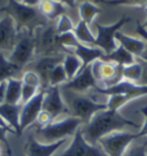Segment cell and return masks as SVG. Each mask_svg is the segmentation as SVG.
I'll return each mask as SVG.
<instances>
[{
	"label": "cell",
	"instance_id": "obj_33",
	"mask_svg": "<svg viewBox=\"0 0 147 156\" xmlns=\"http://www.w3.org/2000/svg\"><path fill=\"white\" fill-rule=\"evenodd\" d=\"M127 101H130L125 95L122 94H114L108 97L107 101V108L108 109H112V110H118L121 107H123Z\"/></svg>",
	"mask_w": 147,
	"mask_h": 156
},
{
	"label": "cell",
	"instance_id": "obj_7",
	"mask_svg": "<svg viewBox=\"0 0 147 156\" xmlns=\"http://www.w3.org/2000/svg\"><path fill=\"white\" fill-rule=\"evenodd\" d=\"M136 139H139L137 133L118 131L101 138L98 141V145L102 148L107 156H123L129 145Z\"/></svg>",
	"mask_w": 147,
	"mask_h": 156
},
{
	"label": "cell",
	"instance_id": "obj_5",
	"mask_svg": "<svg viewBox=\"0 0 147 156\" xmlns=\"http://www.w3.org/2000/svg\"><path fill=\"white\" fill-rule=\"evenodd\" d=\"M34 36L37 58L67 53L59 43V34L56 32L55 25L47 24L38 28L34 32Z\"/></svg>",
	"mask_w": 147,
	"mask_h": 156
},
{
	"label": "cell",
	"instance_id": "obj_19",
	"mask_svg": "<svg viewBox=\"0 0 147 156\" xmlns=\"http://www.w3.org/2000/svg\"><path fill=\"white\" fill-rule=\"evenodd\" d=\"M74 54H76L83 62V67L90 66L95 60H101L105 55L101 48L95 47V46H88V45L79 44L76 48L73 51Z\"/></svg>",
	"mask_w": 147,
	"mask_h": 156
},
{
	"label": "cell",
	"instance_id": "obj_6",
	"mask_svg": "<svg viewBox=\"0 0 147 156\" xmlns=\"http://www.w3.org/2000/svg\"><path fill=\"white\" fill-rule=\"evenodd\" d=\"M36 56V43L34 36L32 32L27 30L19 31V38L16 44L7 55L10 62L16 64L17 67L24 69L28 64H30L34 60Z\"/></svg>",
	"mask_w": 147,
	"mask_h": 156
},
{
	"label": "cell",
	"instance_id": "obj_48",
	"mask_svg": "<svg viewBox=\"0 0 147 156\" xmlns=\"http://www.w3.org/2000/svg\"><path fill=\"white\" fill-rule=\"evenodd\" d=\"M4 145H1L0 144V156H4Z\"/></svg>",
	"mask_w": 147,
	"mask_h": 156
},
{
	"label": "cell",
	"instance_id": "obj_12",
	"mask_svg": "<svg viewBox=\"0 0 147 156\" xmlns=\"http://www.w3.org/2000/svg\"><path fill=\"white\" fill-rule=\"evenodd\" d=\"M94 91H97L100 94H103L106 97H110L114 94H122L129 99V100H132L134 98L142 97V95H146L147 94V86L145 85H139L137 83H132V82H129L123 79L122 82H120L118 84L110 86V87H97L93 88Z\"/></svg>",
	"mask_w": 147,
	"mask_h": 156
},
{
	"label": "cell",
	"instance_id": "obj_40",
	"mask_svg": "<svg viewBox=\"0 0 147 156\" xmlns=\"http://www.w3.org/2000/svg\"><path fill=\"white\" fill-rule=\"evenodd\" d=\"M140 112H142V115L145 116V123H144V125L142 126V129H140V130H139V132L137 133L139 138L147 136V106L142 107V109H140Z\"/></svg>",
	"mask_w": 147,
	"mask_h": 156
},
{
	"label": "cell",
	"instance_id": "obj_15",
	"mask_svg": "<svg viewBox=\"0 0 147 156\" xmlns=\"http://www.w3.org/2000/svg\"><path fill=\"white\" fill-rule=\"evenodd\" d=\"M97 86H99V84L92 75L91 66H86V67L82 68V70L77 73L76 77L73 78L71 80H68L60 87L70 90V91L77 93H86Z\"/></svg>",
	"mask_w": 147,
	"mask_h": 156
},
{
	"label": "cell",
	"instance_id": "obj_16",
	"mask_svg": "<svg viewBox=\"0 0 147 156\" xmlns=\"http://www.w3.org/2000/svg\"><path fill=\"white\" fill-rule=\"evenodd\" d=\"M68 142V139H63L54 144H41L36 140L32 134L28 136L27 141V155L28 156H53L61 147Z\"/></svg>",
	"mask_w": 147,
	"mask_h": 156
},
{
	"label": "cell",
	"instance_id": "obj_2",
	"mask_svg": "<svg viewBox=\"0 0 147 156\" xmlns=\"http://www.w3.org/2000/svg\"><path fill=\"white\" fill-rule=\"evenodd\" d=\"M62 99L69 110V116L79 118L84 124H88L94 114L107 109L106 103H98L88 94L77 93L60 87Z\"/></svg>",
	"mask_w": 147,
	"mask_h": 156
},
{
	"label": "cell",
	"instance_id": "obj_41",
	"mask_svg": "<svg viewBox=\"0 0 147 156\" xmlns=\"http://www.w3.org/2000/svg\"><path fill=\"white\" fill-rule=\"evenodd\" d=\"M136 31H137V34L140 36V38H142L145 43H147V29H145V28L142 27V24H139V23H138L137 28H136Z\"/></svg>",
	"mask_w": 147,
	"mask_h": 156
},
{
	"label": "cell",
	"instance_id": "obj_32",
	"mask_svg": "<svg viewBox=\"0 0 147 156\" xmlns=\"http://www.w3.org/2000/svg\"><path fill=\"white\" fill-rule=\"evenodd\" d=\"M21 80L23 84L30 85V86H34V87H38L41 90V80L40 77L37 75V73H34V70H28L25 69L22 73L21 76Z\"/></svg>",
	"mask_w": 147,
	"mask_h": 156
},
{
	"label": "cell",
	"instance_id": "obj_8",
	"mask_svg": "<svg viewBox=\"0 0 147 156\" xmlns=\"http://www.w3.org/2000/svg\"><path fill=\"white\" fill-rule=\"evenodd\" d=\"M131 21H132L131 17H123L113 25H101L99 23H95L94 25L97 29V36H95L94 46L102 49L105 54H110L118 46L115 39L116 32L120 31L123 25L130 23Z\"/></svg>",
	"mask_w": 147,
	"mask_h": 156
},
{
	"label": "cell",
	"instance_id": "obj_45",
	"mask_svg": "<svg viewBox=\"0 0 147 156\" xmlns=\"http://www.w3.org/2000/svg\"><path fill=\"white\" fill-rule=\"evenodd\" d=\"M139 58H142V61H145V62H147V43H146V47H145V49H144V52L142 53V55L139 56Z\"/></svg>",
	"mask_w": 147,
	"mask_h": 156
},
{
	"label": "cell",
	"instance_id": "obj_38",
	"mask_svg": "<svg viewBox=\"0 0 147 156\" xmlns=\"http://www.w3.org/2000/svg\"><path fill=\"white\" fill-rule=\"evenodd\" d=\"M10 132V133H15L13 130H10L8 127H5L2 125H0V144L4 145L5 147H8L9 144H8V140H7V133Z\"/></svg>",
	"mask_w": 147,
	"mask_h": 156
},
{
	"label": "cell",
	"instance_id": "obj_9",
	"mask_svg": "<svg viewBox=\"0 0 147 156\" xmlns=\"http://www.w3.org/2000/svg\"><path fill=\"white\" fill-rule=\"evenodd\" d=\"M81 127L74 134L70 146L56 156H107L99 145H91L85 140Z\"/></svg>",
	"mask_w": 147,
	"mask_h": 156
},
{
	"label": "cell",
	"instance_id": "obj_36",
	"mask_svg": "<svg viewBox=\"0 0 147 156\" xmlns=\"http://www.w3.org/2000/svg\"><path fill=\"white\" fill-rule=\"evenodd\" d=\"M53 121H54L53 117L51 116L48 112H45V110H41L40 114L38 115V117H37L36 123H37V125H38L39 127H44V126H46V125L51 124Z\"/></svg>",
	"mask_w": 147,
	"mask_h": 156
},
{
	"label": "cell",
	"instance_id": "obj_46",
	"mask_svg": "<svg viewBox=\"0 0 147 156\" xmlns=\"http://www.w3.org/2000/svg\"><path fill=\"white\" fill-rule=\"evenodd\" d=\"M6 151H7V155L6 156H13L12 155V149H10V147H6Z\"/></svg>",
	"mask_w": 147,
	"mask_h": 156
},
{
	"label": "cell",
	"instance_id": "obj_47",
	"mask_svg": "<svg viewBox=\"0 0 147 156\" xmlns=\"http://www.w3.org/2000/svg\"><path fill=\"white\" fill-rule=\"evenodd\" d=\"M0 125H2V126H5V127H8V126H7V124L4 122V119H2L1 117H0ZM8 129H10V127H8ZM10 130H12V129H10Z\"/></svg>",
	"mask_w": 147,
	"mask_h": 156
},
{
	"label": "cell",
	"instance_id": "obj_20",
	"mask_svg": "<svg viewBox=\"0 0 147 156\" xmlns=\"http://www.w3.org/2000/svg\"><path fill=\"white\" fill-rule=\"evenodd\" d=\"M23 69L10 62L7 54L0 52V83L7 82L10 78H21Z\"/></svg>",
	"mask_w": 147,
	"mask_h": 156
},
{
	"label": "cell",
	"instance_id": "obj_26",
	"mask_svg": "<svg viewBox=\"0 0 147 156\" xmlns=\"http://www.w3.org/2000/svg\"><path fill=\"white\" fill-rule=\"evenodd\" d=\"M78 12L81 20L86 22L88 24H91L93 22V20L95 19V16H98L101 13V9L97 5H94L93 2L84 1L79 5Z\"/></svg>",
	"mask_w": 147,
	"mask_h": 156
},
{
	"label": "cell",
	"instance_id": "obj_50",
	"mask_svg": "<svg viewBox=\"0 0 147 156\" xmlns=\"http://www.w3.org/2000/svg\"><path fill=\"white\" fill-rule=\"evenodd\" d=\"M52 1H58V2H62V0H52Z\"/></svg>",
	"mask_w": 147,
	"mask_h": 156
},
{
	"label": "cell",
	"instance_id": "obj_42",
	"mask_svg": "<svg viewBox=\"0 0 147 156\" xmlns=\"http://www.w3.org/2000/svg\"><path fill=\"white\" fill-rule=\"evenodd\" d=\"M5 94H6V82L0 83V103L5 102Z\"/></svg>",
	"mask_w": 147,
	"mask_h": 156
},
{
	"label": "cell",
	"instance_id": "obj_11",
	"mask_svg": "<svg viewBox=\"0 0 147 156\" xmlns=\"http://www.w3.org/2000/svg\"><path fill=\"white\" fill-rule=\"evenodd\" d=\"M64 58V54H58V55H51V56H39L34 58L30 64L25 68L28 70H34V73L40 77L41 80V90H47L49 87L48 78L51 71L54 69L55 66L62 63Z\"/></svg>",
	"mask_w": 147,
	"mask_h": 156
},
{
	"label": "cell",
	"instance_id": "obj_3",
	"mask_svg": "<svg viewBox=\"0 0 147 156\" xmlns=\"http://www.w3.org/2000/svg\"><path fill=\"white\" fill-rule=\"evenodd\" d=\"M82 125L83 122L79 118L67 116L55 119L44 127L37 126V129L31 132V134L41 144H54L74 136Z\"/></svg>",
	"mask_w": 147,
	"mask_h": 156
},
{
	"label": "cell",
	"instance_id": "obj_49",
	"mask_svg": "<svg viewBox=\"0 0 147 156\" xmlns=\"http://www.w3.org/2000/svg\"><path fill=\"white\" fill-rule=\"evenodd\" d=\"M142 27H144V28H145V29H147V20H146V21H145V23H144V24H142Z\"/></svg>",
	"mask_w": 147,
	"mask_h": 156
},
{
	"label": "cell",
	"instance_id": "obj_39",
	"mask_svg": "<svg viewBox=\"0 0 147 156\" xmlns=\"http://www.w3.org/2000/svg\"><path fill=\"white\" fill-rule=\"evenodd\" d=\"M138 61L140 62V64H142V77H140V79H139V82H138L137 84L147 86V62L142 61V58H138Z\"/></svg>",
	"mask_w": 147,
	"mask_h": 156
},
{
	"label": "cell",
	"instance_id": "obj_37",
	"mask_svg": "<svg viewBox=\"0 0 147 156\" xmlns=\"http://www.w3.org/2000/svg\"><path fill=\"white\" fill-rule=\"evenodd\" d=\"M101 64H102V60H95L91 66V70H92V75L95 78V80L98 82V84L100 83V73H101Z\"/></svg>",
	"mask_w": 147,
	"mask_h": 156
},
{
	"label": "cell",
	"instance_id": "obj_10",
	"mask_svg": "<svg viewBox=\"0 0 147 156\" xmlns=\"http://www.w3.org/2000/svg\"><path fill=\"white\" fill-rule=\"evenodd\" d=\"M43 110L48 112L54 121L69 116V110L62 99L60 86H49L45 90Z\"/></svg>",
	"mask_w": 147,
	"mask_h": 156
},
{
	"label": "cell",
	"instance_id": "obj_1",
	"mask_svg": "<svg viewBox=\"0 0 147 156\" xmlns=\"http://www.w3.org/2000/svg\"><path fill=\"white\" fill-rule=\"evenodd\" d=\"M142 129L139 124L123 117L118 110L106 109L94 114L88 124L82 125L81 130L85 140L91 145H98V141L113 132Z\"/></svg>",
	"mask_w": 147,
	"mask_h": 156
},
{
	"label": "cell",
	"instance_id": "obj_24",
	"mask_svg": "<svg viewBox=\"0 0 147 156\" xmlns=\"http://www.w3.org/2000/svg\"><path fill=\"white\" fill-rule=\"evenodd\" d=\"M63 68L64 71L67 73L68 80H71L73 78L77 76V73L83 68V62L82 60L74 53H66L63 58Z\"/></svg>",
	"mask_w": 147,
	"mask_h": 156
},
{
	"label": "cell",
	"instance_id": "obj_35",
	"mask_svg": "<svg viewBox=\"0 0 147 156\" xmlns=\"http://www.w3.org/2000/svg\"><path fill=\"white\" fill-rule=\"evenodd\" d=\"M40 88L30 86L27 84H22V93H21V105L30 101L34 97H36L39 93Z\"/></svg>",
	"mask_w": 147,
	"mask_h": 156
},
{
	"label": "cell",
	"instance_id": "obj_44",
	"mask_svg": "<svg viewBox=\"0 0 147 156\" xmlns=\"http://www.w3.org/2000/svg\"><path fill=\"white\" fill-rule=\"evenodd\" d=\"M62 2H63L66 6L71 7V8H74V7L76 6V0H62Z\"/></svg>",
	"mask_w": 147,
	"mask_h": 156
},
{
	"label": "cell",
	"instance_id": "obj_25",
	"mask_svg": "<svg viewBox=\"0 0 147 156\" xmlns=\"http://www.w3.org/2000/svg\"><path fill=\"white\" fill-rule=\"evenodd\" d=\"M74 34L81 44L88 45V46H94V44H95V36L92 34L88 23L82 21V20L78 21L77 24L75 25Z\"/></svg>",
	"mask_w": 147,
	"mask_h": 156
},
{
	"label": "cell",
	"instance_id": "obj_21",
	"mask_svg": "<svg viewBox=\"0 0 147 156\" xmlns=\"http://www.w3.org/2000/svg\"><path fill=\"white\" fill-rule=\"evenodd\" d=\"M38 9L48 21L59 19L61 15L66 14V5L63 2L52 0H41L38 5Z\"/></svg>",
	"mask_w": 147,
	"mask_h": 156
},
{
	"label": "cell",
	"instance_id": "obj_31",
	"mask_svg": "<svg viewBox=\"0 0 147 156\" xmlns=\"http://www.w3.org/2000/svg\"><path fill=\"white\" fill-rule=\"evenodd\" d=\"M55 29H56V32L59 34H66V32H71L75 29V24H74L73 20L70 19L68 15L63 14L58 19Z\"/></svg>",
	"mask_w": 147,
	"mask_h": 156
},
{
	"label": "cell",
	"instance_id": "obj_18",
	"mask_svg": "<svg viewBox=\"0 0 147 156\" xmlns=\"http://www.w3.org/2000/svg\"><path fill=\"white\" fill-rule=\"evenodd\" d=\"M115 39H116V41H118V45L123 46L127 52H130L132 54L133 56H138V58L142 55V53L144 52L145 47H146V43L142 39L127 36V34H122L120 31L116 32Z\"/></svg>",
	"mask_w": 147,
	"mask_h": 156
},
{
	"label": "cell",
	"instance_id": "obj_28",
	"mask_svg": "<svg viewBox=\"0 0 147 156\" xmlns=\"http://www.w3.org/2000/svg\"><path fill=\"white\" fill-rule=\"evenodd\" d=\"M142 67L139 61H136L134 63L130 66H125L123 68V78L125 80L132 82V83H138L139 79L142 77Z\"/></svg>",
	"mask_w": 147,
	"mask_h": 156
},
{
	"label": "cell",
	"instance_id": "obj_30",
	"mask_svg": "<svg viewBox=\"0 0 147 156\" xmlns=\"http://www.w3.org/2000/svg\"><path fill=\"white\" fill-rule=\"evenodd\" d=\"M59 43H60V45L66 49L67 53H74L73 52L74 49L81 44L78 41V39L76 38L74 31L59 34Z\"/></svg>",
	"mask_w": 147,
	"mask_h": 156
},
{
	"label": "cell",
	"instance_id": "obj_22",
	"mask_svg": "<svg viewBox=\"0 0 147 156\" xmlns=\"http://www.w3.org/2000/svg\"><path fill=\"white\" fill-rule=\"evenodd\" d=\"M102 61H107V62H114L120 66H130V64L134 63L137 60L133 56L130 52H127V49L124 48L123 46L118 45L117 48L113 51L110 54H105L103 58H101Z\"/></svg>",
	"mask_w": 147,
	"mask_h": 156
},
{
	"label": "cell",
	"instance_id": "obj_29",
	"mask_svg": "<svg viewBox=\"0 0 147 156\" xmlns=\"http://www.w3.org/2000/svg\"><path fill=\"white\" fill-rule=\"evenodd\" d=\"M67 82H68V77H67V73L64 71L63 64L60 63L58 66H55L54 69L49 73V86H61Z\"/></svg>",
	"mask_w": 147,
	"mask_h": 156
},
{
	"label": "cell",
	"instance_id": "obj_27",
	"mask_svg": "<svg viewBox=\"0 0 147 156\" xmlns=\"http://www.w3.org/2000/svg\"><path fill=\"white\" fill-rule=\"evenodd\" d=\"M123 156H147V136L133 140Z\"/></svg>",
	"mask_w": 147,
	"mask_h": 156
},
{
	"label": "cell",
	"instance_id": "obj_4",
	"mask_svg": "<svg viewBox=\"0 0 147 156\" xmlns=\"http://www.w3.org/2000/svg\"><path fill=\"white\" fill-rule=\"evenodd\" d=\"M2 10L14 19L19 31L27 30L34 34L38 28L48 24V20L40 13L38 7L27 6L16 0H9L8 6Z\"/></svg>",
	"mask_w": 147,
	"mask_h": 156
},
{
	"label": "cell",
	"instance_id": "obj_14",
	"mask_svg": "<svg viewBox=\"0 0 147 156\" xmlns=\"http://www.w3.org/2000/svg\"><path fill=\"white\" fill-rule=\"evenodd\" d=\"M44 90H40L39 93L34 97L30 101L22 105L20 115V127L21 132L25 131L28 127L34 125L37 117L43 110V100H44Z\"/></svg>",
	"mask_w": 147,
	"mask_h": 156
},
{
	"label": "cell",
	"instance_id": "obj_13",
	"mask_svg": "<svg viewBox=\"0 0 147 156\" xmlns=\"http://www.w3.org/2000/svg\"><path fill=\"white\" fill-rule=\"evenodd\" d=\"M17 38L19 29L14 19L5 14L0 19V52L8 55L16 44Z\"/></svg>",
	"mask_w": 147,
	"mask_h": 156
},
{
	"label": "cell",
	"instance_id": "obj_23",
	"mask_svg": "<svg viewBox=\"0 0 147 156\" xmlns=\"http://www.w3.org/2000/svg\"><path fill=\"white\" fill-rule=\"evenodd\" d=\"M22 80L21 78H10L6 82L5 102L12 105L21 103V93H22Z\"/></svg>",
	"mask_w": 147,
	"mask_h": 156
},
{
	"label": "cell",
	"instance_id": "obj_34",
	"mask_svg": "<svg viewBox=\"0 0 147 156\" xmlns=\"http://www.w3.org/2000/svg\"><path fill=\"white\" fill-rule=\"evenodd\" d=\"M97 2H102L109 6H147V0H97Z\"/></svg>",
	"mask_w": 147,
	"mask_h": 156
},
{
	"label": "cell",
	"instance_id": "obj_17",
	"mask_svg": "<svg viewBox=\"0 0 147 156\" xmlns=\"http://www.w3.org/2000/svg\"><path fill=\"white\" fill-rule=\"evenodd\" d=\"M22 105H12V103H0V117L4 119L7 126L10 127L16 134H21L20 115Z\"/></svg>",
	"mask_w": 147,
	"mask_h": 156
},
{
	"label": "cell",
	"instance_id": "obj_43",
	"mask_svg": "<svg viewBox=\"0 0 147 156\" xmlns=\"http://www.w3.org/2000/svg\"><path fill=\"white\" fill-rule=\"evenodd\" d=\"M41 0H22V4L27 6H31V7H38L39 2Z\"/></svg>",
	"mask_w": 147,
	"mask_h": 156
}]
</instances>
